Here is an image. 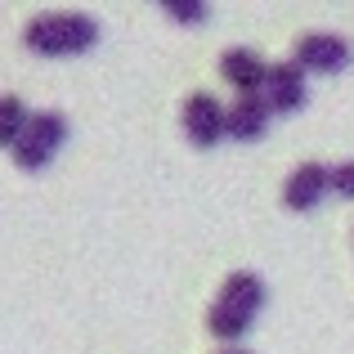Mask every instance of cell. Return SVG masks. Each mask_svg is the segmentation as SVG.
<instances>
[{"label": "cell", "mask_w": 354, "mask_h": 354, "mask_svg": "<svg viewBox=\"0 0 354 354\" xmlns=\"http://www.w3.org/2000/svg\"><path fill=\"white\" fill-rule=\"evenodd\" d=\"M269 130V108L260 95H238L234 104L225 108V135L229 139H242V144H251V139H260Z\"/></svg>", "instance_id": "obj_9"}, {"label": "cell", "mask_w": 354, "mask_h": 354, "mask_svg": "<svg viewBox=\"0 0 354 354\" xmlns=\"http://www.w3.org/2000/svg\"><path fill=\"white\" fill-rule=\"evenodd\" d=\"M260 305H265V283H260L256 274H229L225 287H220L216 305L207 310V328L216 341H242L247 337V328L256 323Z\"/></svg>", "instance_id": "obj_2"}, {"label": "cell", "mask_w": 354, "mask_h": 354, "mask_svg": "<svg viewBox=\"0 0 354 354\" xmlns=\"http://www.w3.org/2000/svg\"><path fill=\"white\" fill-rule=\"evenodd\" d=\"M27 117H32V113H27V104L18 95H0V148H14L18 144Z\"/></svg>", "instance_id": "obj_10"}, {"label": "cell", "mask_w": 354, "mask_h": 354, "mask_svg": "<svg viewBox=\"0 0 354 354\" xmlns=\"http://www.w3.org/2000/svg\"><path fill=\"white\" fill-rule=\"evenodd\" d=\"M220 77L238 90V95H260L269 77V63L256 50H225L220 54Z\"/></svg>", "instance_id": "obj_8"}, {"label": "cell", "mask_w": 354, "mask_h": 354, "mask_svg": "<svg viewBox=\"0 0 354 354\" xmlns=\"http://www.w3.org/2000/svg\"><path fill=\"white\" fill-rule=\"evenodd\" d=\"M162 9L175 18V23H202V18L211 14V5H207V0H166Z\"/></svg>", "instance_id": "obj_11"}, {"label": "cell", "mask_w": 354, "mask_h": 354, "mask_svg": "<svg viewBox=\"0 0 354 354\" xmlns=\"http://www.w3.org/2000/svg\"><path fill=\"white\" fill-rule=\"evenodd\" d=\"M220 354H251V350H238V346H229V350H220Z\"/></svg>", "instance_id": "obj_13"}, {"label": "cell", "mask_w": 354, "mask_h": 354, "mask_svg": "<svg viewBox=\"0 0 354 354\" xmlns=\"http://www.w3.org/2000/svg\"><path fill=\"white\" fill-rule=\"evenodd\" d=\"M328 193V166L319 162H301L283 184V207L287 211H314Z\"/></svg>", "instance_id": "obj_7"}, {"label": "cell", "mask_w": 354, "mask_h": 354, "mask_svg": "<svg viewBox=\"0 0 354 354\" xmlns=\"http://www.w3.org/2000/svg\"><path fill=\"white\" fill-rule=\"evenodd\" d=\"M260 99H265L269 117H292L305 108V99H310V81H305V72L296 68V59H283V63H269V77H265V90H260Z\"/></svg>", "instance_id": "obj_4"}, {"label": "cell", "mask_w": 354, "mask_h": 354, "mask_svg": "<svg viewBox=\"0 0 354 354\" xmlns=\"http://www.w3.org/2000/svg\"><path fill=\"white\" fill-rule=\"evenodd\" d=\"M63 139H68V117L63 113H32L23 126V135H18V144L9 148L14 153V162L23 166V171H41V166L54 162V153L63 148Z\"/></svg>", "instance_id": "obj_3"}, {"label": "cell", "mask_w": 354, "mask_h": 354, "mask_svg": "<svg viewBox=\"0 0 354 354\" xmlns=\"http://www.w3.org/2000/svg\"><path fill=\"white\" fill-rule=\"evenodd\" d=\"M23 45L41 59H68V54H86L99 45V23L90 14H68V9H54V14H36L23 27Z\"/></svg>", "instance_id": "obj_1"}, {"label": "cell", "mask_w": 354, "mask_h": 354, "mask_svg": "<svg viewBox=\"0 0 354 354\" xmlns=\"http://www.w3.org/2000/svg\"><path fill=\"white\" fill-rule=\"evenodd\" d=\"M184 135L193 148H216L225 139V104L207 90L184 99Z\"/></svg>", "instance_id": "obj_6"}, {"label": "cell", "mask_w": 354, "mask_h": 354, "mask_svg": "<svg viewBox=\"0 0 354 354\" xmlns=\"http://www.w3.org/2000/svg\"><path fill=\"white\" fill-rule=\"evenodd\" d=\"M354 59L350 41L346 36H332V32H310L296 41V68L310 77V72H323V77H337V72H346Z\"/></svg>", "instance_id": "obj_5"}, {"label": "cell", "mask_w": 354, "mask_h": 354, "mask_svg": "<svg viewBox=\"0 0 354 354\" xmlns=\"http://www.w3.org/2000/svg\"><path fill=\"white\" fill-rule=\"evenodd\" d=\"M328 193H337V198H354V162H341L328 171Z\"/></svg>", "instance_id": "obj_12"}]
</instances>
